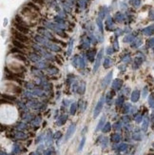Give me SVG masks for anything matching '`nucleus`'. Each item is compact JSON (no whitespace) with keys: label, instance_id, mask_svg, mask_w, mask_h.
Here are the masks:
<instances>
[{"label":"nucleus","instance_id":"obj_25","mask_svg":"<svg viewBox=\"0 0 154 155\" xmlns=\"http://www.w3.org/2000/svg\"><path fill=\"white\" fill-rule=\"evenodd\" d=\"M16 57L17 58H19V59H21V60H23V61H25L26 59H25V57H23L22 55H16Z\"/></svg>","mask_w":154,"mask_h":155},{"label":"nucleus","instance_id":"obj_7","mask_svg":"<svg viewBox=\"0 0 154 155\" xmlns=\"http://www.w3.org/2000/svg\"><path fill=\"white\" fill-rule=\"evenodd\" d=\"M13 44H14L16 48H18V49H25V48H26V46H25L22 42H20V41H18V40H14V41H13Z\"/></svg>","mask_w":154,"mask_h":155},{"label":"nucleus","instance_id":"obj_10","mask_svg":"<svg viewBox=\"0 0 154 155\" xmlns=\"http://www.w3.org/2000/svg\"><path fill=\"white\" fill-rule=\"evenodd\" d=\"M120 140H121V136H120L119 134H117V133L112 134V136H111V141H112L113 143H119Z\"/></svg>","mask_w":154,"mask_h":155},{"label":"nucleus","instance_id":"obj_3","mask_svg":"<svg viewBox=\"0 0 154 155\" xmlns=\"http://www.w3.org/2000/svg\"><path fill=\"white\" fill-rule=\"evenodd\" d=\"M75 128H76V126H75V124H72V125H70L69 126V128H68V131H67V133H66V137H65V141H68L71 136H72V134L74 133V131H75Z\"/></svg>","mask_w":154,"mask_h":155},{"label":"nucleus","instance_id":"obj_9","mask_svg":"<svg viewBox=\"0 0 154 155\" xmlns=\"http://www.w3.org/2000/svg\"><path fill=\"white\" fill-rule=\"evenodd\" d=\"M101 55H102V53L100 52V53H99V55H98V57H97V60H96L95 66H94V68H93V72H95V71L97 70V68H99V65H100V61H101Z\"/></svg>","mask_w":154,"mask_h":155},{"label":"nucleus","instance_id":"obj_14","mask_svg":"<svg viewBox=\"0 0 154 155\" xmlns=\"http://www.w3.org/2000/svg\"><path fill=\"white\" fill-rule=\"evenodd\" d=\"M76 109H77V105H76V103H73V104L71 105V107H70V113H71V114H75Z\"/></svg>","mask_w":154,"mask_h":155},{"label":"nucleus","instance_id":"obj_17","mask_svg":"<svg viewBox=\"0 0 154 155\" xmlns=\"http://www.w3.org/2000/svg\"><path fill=\"white\" fill-rule=\"evenodd\" d=\"M61 136H62V133H61L60 131H58V132H56V133L54 134V138H55V139H59Z\"/></svg>","mask_w":154,"mask_h":155},{"label":"nucleus","instance_id":"obj_24","mask_svg":"<svg viewBox=\"0 0 154 155\" xmlns=\"http://www.w3.org/2000/svg\"><path fill=\"white\" fill-rule=\"evenodd\" d=\"M39 122H40V119H39V118H37V119H36V121L34 120V121L32 122V124H33V125H38V124H39Z\"/></svg>","mask_w":154,"mask_h":155},{"label":"nucleus","instance_id":"obj_26","mask_svg":"<svg viewBox=\"0 0 154 155\" xmlns=\"http://www.w3.org/2000/svg\"><path fill=\"white\" fill-rule=\"evenodd\" d=\"M31 155H41L39 152H33V153H32Z\"/></svg>","mask_w":154,"mask_h":155},{"label":"nucleus","instance_id":"obj_11","mask_svg":"<svg viewBox=\"0 0 154 155\" xmlns=\"http://www.w3.org/2000/svg\"><path fill=\"white\" fill-rule=\"evenodd\" d=\"M66 120H67V116H66V115L61 116V117L58 119V121H57V125H58V126H62V125L66 122Z\"/></svg>","mask_w":154,"mask_h":155},{"label":"nucleus","instance_id":"obj_8","mask_svg":"<svg viewBox=\"0 0 154 155\" xmlns=\"http://www.w3.org/2000/svg\"><path fill=\"white\" fill-rule=\"evenodd\" d=\"M105 121H106V117L103 116V117L101 118V120L99 121V124H98V126H97V128H96V131H98L99 129H101V128H104V123H105Z\"/></svg>","mask_w":154,"mask_h":155},{"label":"nucleus","instance_id":"obj_1","mask_svg":"<svg viewBox=\"0 0 154 155\" xmlns=\"http://www.w3.org/2000/svg\"><path fill=\"white\" fill-rule=\"evenodd\" d=\"M104 100H105V98H104V96H102V97L100 98V100L98 101V103L96 104V107H95L94 112H93V117H94V118H96V117L99 115V113L101 112V110H102V109H103V106H104Z\"/></svg>","mask_w":154,"mask_h":155},{"label":"nucleus","instance_id":"obj_23","mask_svg":"<svg viewBox=\"0 0 154 155\" xmlns=\"http://www.w3.org/2000/svg\"><path fill=\"white\" fill-rule=\"evenodd\" d=\"M123 102V97H120V98H118V100H117V105H121V103Z\"/></svg>","mask_w":154,"mask_h":155},{"label":"nucleus","instance_id":"obj_16","mask_svg":"<svg viewBox=\"0 0 154 155\" xmlns=\"http://www.w3.org/2000/svg\"><path fill=\"white\" fill-rule=\"evenodd\" d=\"M127 146L126 144H121V145L118 146V150H119V151H124V150L127 149Z\"/></svg>","mask_w":154,"mask_h":155},{"label":"nucleus","instance_id":"obj_21","mask_svg":"<svg viewBox=\"0 0 154 155\" xmlns=\"http://www.w3.org/2000/svg\"><path fill=\"white\" fill-rule=\"evenodd\" d=\"M19 149H20V147H19L17 145H14V152H18Z\"/></svg>","mask_w":154,"mask_h":155},{"label":"nucleus","instance_id":"obj_19","mask_svg":"<svg viewBox=\"0 0 154 155\" xmlns=\"http://www.w3.org/2000/svg\"><path fill=\"white\" fill-rule=\"evenodd\" d=\"M32 1H34L35 3H38V4H40V5H43V4H44V1H43V0H32Z\"/></svg>","mask_w":154,"mask_h":155},{"label":"nucleus","instance_id":"obj_5","mask_svg":"<svg viewBox=\"0 0 154 155\" xmlns=\"http://www.w3.org/2000/svg\"><path fill=\"white\" fill-rule=\"evenodd\" d=\"M111 77H112V72H109L107 76H106V78L103 80V83H102V87L103 88H106L111 81Z\"/></svg>","mask_w":154,"mask_h":155},{"label":"nucleus","instance_id":"obj_12","mask_svg":"<svg viewBox=\"0 0 154 155\" xmlns=\"http://www.w3.org/2000/svg\"><path fill=\"white\" fill-rule=\"evenodd\" d=\"M111 129V126H110V124L109 123H107L106 125H105V127L102 128V130H103V132H105V133H107V132H109V130Z\"/></svg>","mask_w":154,"mask_h":155},{"label":"nucleus","instance_id":"obj_20","mask_svg":"<svg viewBox=\"0 0 154 155\" xmlns=\"http://www.w3.org/2000/svg\"><path fill=\"white\" fill-rule=\"evenodd\" d=\"M137 91H135V95H134V93H133V96H132V101H136L137 100Z\"/></svg>","mask_w":154,"mask_h":155},{"label":"nucleus","instance_id":"obj_18","mask_svg":"<svg viewBox=\"0 0 154 155\" xmlns=\"http://www.w3.org/2000/svg\"><path fill=\"white\" fill-rule=\"evenodd\" d=\"M113 128H114V129H119V128H121V124H120V123H116V124L113 126Z\"/></svg>","mask_w":154,"mask_h":155},{"label":"nucleus","instance_id":"obj_6","mask_svg":"<svg viewBox=\"0 0 154 155\" xmlns=\"http://www.w3.org/2000/svg\"><path fill=\"white\" fill-rule=\"evenodd\" d=\"M122 86V80H119V79H116L115 81H113L112 83V88L114 90H119Z\"/></svg>","mask_w":154,"mask_h":155},{"label":"nucleus","instance_id":"obj_15","mask_svg":"<svg viewBox=\"0 0 154 155\" xmlns=\"http://www.w3.org/2000/svg\"><path fill=\"white\" fill-rule=\"evenodd\" d=\"M85 142H86V138L83 137V138H82V141H81V143H80V145H79L78 151H81V150L83 149V146H84V145H85Z\"/></svg>","mask_w":154,"mask_h":155},{"label":"nucleus","instance_id":"obj_2","mask_svg":"<svg viewBox=\"0 0 154 155\" xmlns=\"http://www.w3.org/2000/svg\"><path fill=\"white\" fill-rule=\"evenodd\" d=\"M14 35L15 40H18V41H20V42H22V43H28V42H29L28 36L24 35L23 33H21V32H19L14 31Z\"/></svg>","mask_w":154,"mask_h":155},{"label":"nucleus","instance_id":"obj_22","mask_svg":"<svg viewBox=\"0 0 154 155\" xmlns=\"http://www.w3.org/2000/svg\"><path fill=\"white\" fill-rule=\"evenodd\" d=\"M44 155H51V151H50V149H48V150H45V152H44Z\"/></svg>","mask_w":154,"mask_h":155},{"label":"nucleus","instance_id":"obj_4","mask_svg":"<svg viewBox=\"0 0 154 155\" xmlns=\"http://www.w3.org/2000/svg\"><path fill=\"white\" fill-rule=\"evenodd\" d=\"M15 28H16V30L18 31V32H20L21 33H29V29L27 28V26H24V25H21V24H19V23H17V22H15Z\"/></svg>","mask_w":154,"mask_h":155},{"label":"nucleus","instance_id":"obj_13","mask_svg":"<svg viewBox=\"0 0 154 155\" xmlns=\"http://www.w3.org/2000/svg\"><path fill=\"white\" fill-rule=\"evenodd\" d=\"M15 136L17 137V138H19V139H25L27 136H26V134H24L23 132H20V131H17L16 133H15Z\"/></svg>","mask_w":154,"mask_h":155}]
</instances>
